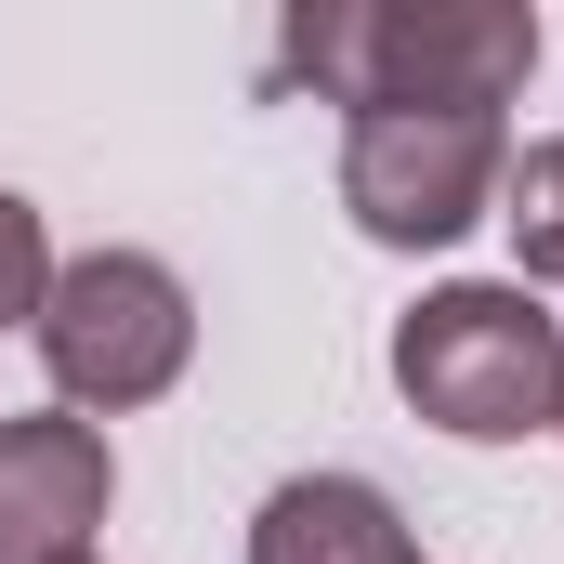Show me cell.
Masks as SVG:
<instances>
[{"label": "cell", "instance_id": "6da1fadb", "mask_svg": "<svg viewBox=\"0 0 564 564\" xmlns=\"http://www.w3.org/2000/svg\"><path fill=\"white\" fill-rule=\"evenodd\" d=\"M276 66L355 119H499L539 66V13L525 0H302Z\"/></svg>", "mask_w": 564, "mask_h": 564}, {"label": "cell", "instance_id": "7a4b0ae2", "mask_svg": "<svg viewBox=\"0 0 564 564\" xmlns=\"http://www.w3.org/2000/svg\"><path fill=\"white\" fill-rule=\"evenodd\" d=\"M394 394L459 446H525L564 408V328L525 276H459L394 315Z\"/></svg>", "mask_w": 564, "mask_h": 564}, {"label": "cell", "instance_id": "3957f363", "mask_svg": "<svg viewBox=\"0 0 564 564\" xmlns=\"http://www.w3.org/2000/svg\"><path fill=\"white\" fill-rule=\"evenodd\" d=\"M184 355H197V302H184V276L158 250H79V263H53V289H40V368H53V394L93 433L119 408H158L184 381Z\"/></svg>", "mask_w": 564, "mask_h": 564}, {"label": "cell", "instance_id": "277c9868", "mask_svg": "<svg viewBox=\"0 0 564 564\" xmlns=\"http://www.w3.org/2000/svg\"><path fill=\"white\" fill-rule=\"evenodd\" d=\"M512 132L499 119H355L341 132V210L381 250H446L499 210Z\"/></svg>", "mask_w": 564, "mask_h": 564}, {"label": "cell", "instance_id": "5b68a950", "mask_svg": "<svg viewBox=\"0 0 564 564\" xmlns=\"http://www.w3.org/2000/svg\"><path fill=\"white\" fill-rule=\"evenodd\" d=\"M119 499V459L79 408H26L0 421V564H79Z\"/></svg>", "mask_w": 564, "mask_h": 564}, {"label": "cell", "instance_id": "8992f818", "mask_svg": "<svg viewBox=\"0 0 564 564\" xmlns=\"http://www.w3.org/2000/svg\"><path fill=\"white\" fill-rule=\"evenodd\" d=\"M250 564H433L368 473H289L250 512Z\"/></svg>", "mask_w": 564, "mask_h": 564}, {"label": "cell", "instance_id": "52a82bcc", "mask_svg": "<svg viewBox=\"0 0 564 564\" xmlns=\"http://www.w3.org/2000/svg\"><path fill=\"white\" fill-rule=\"evenodd\" d=\"M499 224H512V263L525 289H564V132L525 144L512 171H499Z\"/></svg>", "mask_w": 564, "mask_h": 564}, {"label": "cell", "instance_id": "ba28073f", "mask_svg": "<svg viewBox=\"0 0 564 564\" xmlns=\"http://www.w3.org/2000/svg\"><path fill=\"white\" fill-rule=\"evenodd\" d=\"M40 289H53V237H40V210L0 184V328H40Z\"/></svg>", "mask_w": 564, "mask_h": 564}, {"label": "cell", "instance_id": "9c48e42d", "mask_svg": "<svg viewBox=\"0 0 564 564\" xmlns=\"http://www.w3.org/2000/svg\"><path fill=\"white\" fill-rule=\"evenodd\" d=\"M552 433H564V408H552Z\"/></svg>", "mask_w": 564, "mask_h": 564}, {"label": "cell", "instance_id": "30bf717a", "mask_svg": "<svg viewBox=\"0 0 564 564\" xmlns=\"http://www.w3.org/2000/svg\"><path fill=\"white\" fill-rule=\"evenodd\" d=\"M79 564H93V552H79Z\"/></svg>", "mask_w": 564, "mask_h": 564}]
</instances>
